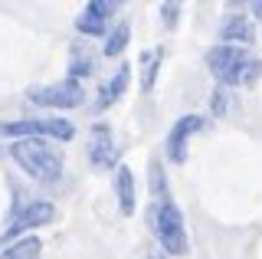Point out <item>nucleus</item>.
<instances>
[{"instance_id": "obj_5", "label": "nucleus", "mask_w": 262, "mask_h": 259, "mask_svg": "<svg viewBox=\"0 0 262 259\" xmlns=\"http://www.w3.org/2000/svg\"><path fill=\"white\" fill-rule=\"evenodd\" d=\"M27 95L33 105H43V109H76V105L85 102L82 82H72V79H62V82H53V85H36Z\"/></svg>"}, {"instance_id": "obj_4", "label": "nucleus", "mask_w": 262, "mask_h": 259, "mask_svg": "<svg viewBox=\"0 0 262 259\" xmlns=\"http://www.w3.org/2000/svg\"><path fill=\"white\" fill-rule=\"evenodd\" d=\"M0 135H7V138H53V141H69L72 135H76V128H72L69 118H13V121H0Z\"/></svg>"}, {"instance_id": "obj_19", "label": "nucleus", "mask_w": 262, "mask_h": 259, "mask_svg": "<svg viewBox=\"0 0 262 259\" xmlns=\"http://www.w3.org/2000/svg\"><path fill=\"white\" fill-rule=\"evenodd\" d=\"M177 13H180L177 4H161V20L167 23V27H174V23H177Z\"/></svg>"}, {"instance_id": "obj_7", "label": "nucleus", "mask_w": 262, "mask_h": 259, "mask_svg": "<svg viewBox=\"0 0 262 259\" xmlns=\"http://www.w3.org/2000/svg\"><path fill=\"white\" fill-rule=\"evenodd\" d=\"M56 220V204H49V200H30L27 207H20L13 213V223L7 226V233H4V240H10V236H27V230H36V226H46V223H53Z\"/></svg>"}, {"instance_id": "obj_8", "label": "nucleus", "mask_w": 262, "mask_h": 259, "mask_svg": "<svg viewBox=\"0 0 262 259\" xmlns=\"http://www.w3.org/2000/svg\"><path fill=\"white\" fill-rule=\"evenodd\" d=\"M203 115H196V112H190V115L177 118L174 128L167 132V158L174 161V164H184L187 161V141H190V135H196L203 128Z\"/></svg>"}, {"instance_id": "obj_20", "label": "nucleus", "mask_w": 262, "mask_h": 259, "mask_svg": "<svg viewBox=\"0 0 262 259\" xmlns=\"http://www.w3.org/2000/svg\"><path fill=\"white\" fill-rule=\"evenodd\" d=\"M252 13H256V17L262 20V4H252Z\"/></svg>"}, {"instance_id": "obj_14", "label": "nucleus", "mask_w": 262, "mask_h": 259, "mask_svg": "<svg viewBox=\"0 0 262 259\" xmlns=\"http://www.w3.org/2000/svg\"><path fill=\"white\" fill-rule=\"evenodd\" d=\"M128 36H131V27H128V23H115L108 33H105V46H102V53L108 56V59L121 56V53H125V46H128Z\"/></svg>"}, {"instance_id": "obj_6", "label": "nucleus", "mask_w": 262, "mask_h": 259, "mask_svg": "<svg viewBox=\"0 0 262 259\" xmlns=\"http://www.w3.org/2000/svg\"><path fill=\"white\" fill-rule=\"evenodd\" d=\"M89 161H92V167L98 171H105V167H118V144H115V132L108 121H95L92 132H89Z\"/></svg>"}, {"instance_id": "obj_2", "label": "nucleus", "mask_w": 262, "mask_h": 259, "mask_svg": "<svg viewBox=\"0 0 262 259\" xmlns=\"http://www.w3.org/2000/svg\"><path fill=\"white\" fill-rule=\"evenodd\" d=\"M207 69L213 72V79H216L223 89L252 85L262 76V59H256L246 46L216 43V46H210V50H207Z\"/></svg>"}, {"instance_id": "obj_12", "label": "nucleus", "mask_w": 262, "mask_h": 259, "mask_svg": "<svg viewBox=\"0 0 262 259\" xmlns=\"http://www.w3.org/2000/svg\"><path fill=\"white\" fill-rule=\"evenodd\" d=\"M115 197H118V210L125 217L135 213V174L128 164L115 167Z\"/></svg>"}, {"instance_id": "obj_3", "label": "nucleus", "mask_w": 262, "mask_h": 259, "mask_svg": "<svg viewBox=\"0 0 262 259\" xmlns=\"http://www.w3.org/2000/svg\"><path fill=\"white\" fill-rule=\"evenodd\" d=\"M147 223H151V233L158 236V243L167 249L170 256H184L190 249V240H187V226H184V213L174 200H154L151 213H147Z\"/></svg>"}, {"instance_id": "obj_17", "label": "nucleus", "mask_w": 262, "mask_h": 259, "mask_svg": "<svg viewBox=\"0 0 262 259\" xmlns=\"http://www.w3.org/2000/svg\"><path fill=\"white\" fill-rule=\"evenodd\" d=\"M151 193H154V200H170L167 177H164V164H158V161L151 164Z\"/></svg>"}, {"instance_id": "obj_11", "label": "nucleus", "mask_w": 262, "mask_h": 259, "mask_svg": "<svg viewBox=\"0 0 262 259\" xmlns=\"http://www.w3.org/2000/svg\"><path fill=\"white\" fill-rule=\"evenodd\" d=\"M128 79H131V62H121V66L115 69V76L108 79V82H102V92H98V99H95V112L112 109V105L118 102L121 95H125Z\"/></svg>"}, {"instance_id": "obj_16", "label": "nucleus", "mask_w": 262, "mask_h": 259, "mask_svg": "<svg viewBox=\"0 0 262 259\" xmlns=\"http://www.w3.org/2000/svg\"><path fill=\"white\" fill-rule=\"evenodd\" d=\"M161 56H164L161 50H144V53H141V92H151V89H154Z\"/></svg>"}, {"instance_id": "obj_10", "label": "nucleus", "mask_w": 262, "mask_h": 259, "mask_svg": "<svg viewBox=\"0 0 262 259\" xmlns=\"http://www.w3.org/2000/svg\"><path fill=\"white\" fill-rule=\"evenodd\" d=\"M220 43H226V46H252L256 43V23L246 17V13H229V17L220 23Z\"/></svg>"}, {"instance_id": "obj_13", "label": "nucleus", "mask_w": 262, "mask_h": 259, "mask_svg": "<svg viewBox=\"0 0 262 259\" xmlns=\"http://www.w3.org/2000/svg\"><path fill=\"white\" fill-rule=\"evenodd\" d=\"M39 253H43V243L36 236H20L0 253V259H39Z\"/></svg>"}, {"instance_id": "obj_15", "label": "nucleus", "mask_w": 262, "mask_h": 259, "mask_svg": "<svg viewBox=\"0 0 262 259\" xmlns=\"http://www.w3.org/2000/svg\"><path fill=\"white\" fill-rule=\"evenodd\" d=\"M92 72H95V59L89 56L85 46H76V50H72V59H69V79L72 82H82V79L92 76Z\"/></svg>"}, {"instance_id": "obj_1", "label": "nucleus", "mask_w": 262, "mask_h": 259, "mask_svg": "<svg viewBox=\"0 0 262 259\" xmlns=\"http://www.w3.org/2000/svg\"><path fill=\"white\" fill-rule=\"evenodd\" d=\"M10 158L27 171L36 184H59L66 171V158L53 141L46 138H16L10 141Z\"/></svg>"}, {"instance_id": "obj_18", "label": "nucleus", "mask_w": 262, "mask_h": 259, "mask_svg": "<svg viewBox=\"0 0 262 259\" xmlns=\"http://www.w3.org/2000/svg\"><path fill=\"white\" fill-rule=\"evenodd\" d=\"M213 115H216V118L226 115V89H223V85H220L216 95H213Z\"/></svg>"}, {"instance_id": "obj_9", "label": "nucleus", "mask_w": 262, "mask_h": 259, "mask_svg": "<svg viewBox=\"0 0 262 259\" xmlns=\"http://www.w3.org/2000/svg\"><path fill=\"white\" fill-rule=\"evenodd\" d=\"M115 10H118V4H112V0H89L85 10L76 17V30L85 36H105V27Z\"/></svg>"}, {"instance_id": "obj_21", "label": "nucleus", "mask_w": 262, "mask_h": 259, "mask_svg": "<svg viewBox=\"0 0 262 259\" xmlns=\"http://www.w3.org/2000/svg\"><path fill=\"white\" fill-rule=\"evenodd\" d=\"M147 259H158V256H147Z\"/></svg>"}]
</instances>
